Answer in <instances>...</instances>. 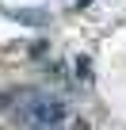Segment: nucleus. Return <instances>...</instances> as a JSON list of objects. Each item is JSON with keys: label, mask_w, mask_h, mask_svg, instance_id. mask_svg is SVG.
I'll return each instance as SVG.
<instances>
[{"label": "nucleus", "mask_w": 126, "mask_h": 130, "mask_svg": "<svg viewBox=\"0 0 126 130\" xmlns=\"http://www.w3.org/2000/svg\"><path fill=\"white\" fill-rule=\"evenodd\" d=\"M19 122L31 126V130H57L61 122H65V103H61L57 96H46V92H34L27 96L19 107H15Z\"/></svg>", "instance_id": "f257e3e1"}]
</instances>
